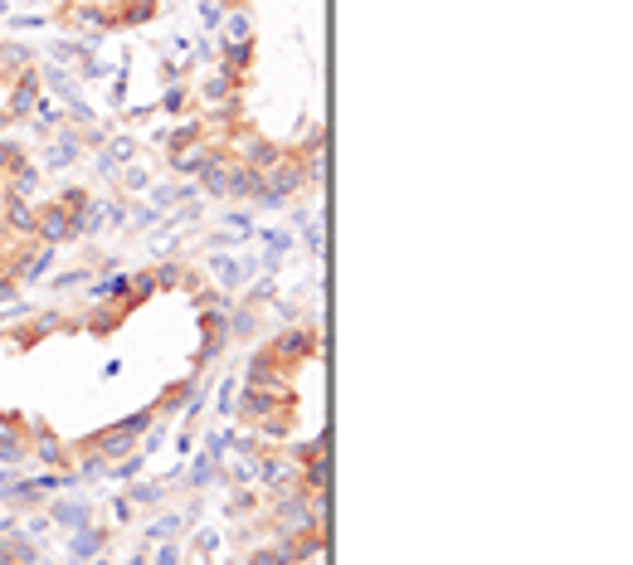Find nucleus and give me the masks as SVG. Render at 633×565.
I'll return each instance as SVG.
<instances>
[{
  "label": "nucleus",
  "mask_w": 633,
  "mask_h": 565,
  "mask_svg": "<svg viewBox=\"0 0 633 565\" xmlns=\"http://www.w3.org/2000/svg\"><path fill=\"white\" fill-rule=\"evenodd\" d=\"M317 346H322V332H317V322H307V327H288V332H278V337L268 341L263 351H268V361L273 366H283V371H298L302 361H312L317 356Z\"/></svg>",
  "instance_id": "1"
},
{
  "label": "nucleus",
  "mask_w": 633,
  "mask_h": 565,
  "mask_svg": "<svg viewBox=\"0 0 633 565\" xmlns=\"http://www.w3.org/2000/svg\"><path fill=\"white\" fill-rule=\"evenodd\" d=\"M35 220H39V205H30L25 195H0V234L10 239H35Z\"/></svg>",
  "instance_id": "2"
},
{
  "label": "nucleus",
  "mask_w": 633,
  "mask_h": 565,
  "mask_svg": "<svg viewBox=\"0 0 633 565\" xmlns=\"http://www.w3.org/2000/svg\"><path fill=\"white\" fill-rule=\"evenodd\" d=\"M35 239L39 244H69V239H78V229H74V220L59 210V205H39V220H35Z\"/></svg>",
  "instance_id": "3"
},
{
  "label": "nucleus",
  "mask_w": 633,
  "mask_h": 565,
  "mask_svg": "<svg viewBox=\"0 0 633 565\" xmlns=\"http://www.w3.org/2000/svg\"><path fill=\"white\" fill-rule=\"evenodd\" d=\"M35 434H39V439H30V453H35V458H44L49 468H69V449L59 444V434H49L44 424H35Z\"/></svg>",
  "instance_id": "4"
},
{
  "label": "nucleus",
  "mask_w": 633,
  "mask_h": 565,
  "mask_svg": "<svg viewBox=\"0 0 633 565\" xmlns=\"http://www.w3.org/2000/svg\"><path fill=\"white\" fill-rule=\"evenodd\" d=\"M239 93V78L229 74V69H215V74L200 83V98H205V108H215V103H229Z\"/></svg>",
  "instance_id": "5"
},
{
  "label": "nucleus",
  "mask_w": 633,
  "mask_h": 565,
  "mask_svg": "<svg viewBox=\"0 0 633 565\" xmlns=\"http://www.w3.org/2000/svg\"><path fill=\"white\" fill-rule=\"evenodd\" d=\"M302 492H327L332 488V458L327 453H317V458H307L302 463V483H298Z\"/></svg>",
  "instance_id": "6"
},
{
  "label": "nucleus",
  "mask_w": 633,
  "mask_h": 565,
  "mask_svg": "<svg viewBox=\"0 0 633 565\" xmlns=\"http://www.w3.org/2000/svg\"><path fill=\"white\" fill-rule=\"evenodd\" d=\"M88 449L103 453V458L112 463V458H127V453L137 449V439H132V434H122V429H108V434H98V439H93Z\"/></svg>",
  "instance_id": "7"
},
{
  "label": "nucleus",
  "mask_w": 633,
  "mask_h": 565,
  "mask_svg": "<svg viewBox=\"0 0 633 565\" xmlns=\"http://www.w3.org/2000/svg\"><path fill=\"white\" fill-rule=\"evenodd\" d=\"M59 327H64L59 312H39L35 327H20V332H15V346H35L39 337H49V332H59Z\"/></svg>",
  "instance_id": "8"
},
{
  "label": "nucleus",
  "mask_w": 633,
  "mask_h": 565,
  "mask_svg": "<svg viewBox=\"0 0 633 565\" xmlns=\"http://www.w3.org/2000/svg\"><path fill=\"white\" fill-rule=\"evenodd\" d=\"M254 64V39H239V44H224V64L220 69H229V74L239 78L244 69Z\"/></svg>",
  "instance_id": "9"
},
{
  "label": "nucleus",
  "mask_w": 633,
  "mask_h": 565,
  "mask_svg": "<svg viewBox=\"0 0 633 565\" xmlns=\"http://www.w3.org/2000/svg\"><path fill=\"white\" fill-rule=\"evenodd\" d=\"M327 147V132H322V122H307V132H298V156H317V151Z\"/></svg>",
  "instance_id": "10"
},
{
  "label": "nucleus",
  "mask_w": 633,
  "mask_h": 565,
  "mask_svg": "<svg viewBox=\"0 0 633 565\" xmlns=\"http://www.w3.org/2000/svg\"><path fill=\"white\" fill-rule=\"evenodd\" d=\"M156 415H161V410H156V405H147V410H137V415H132V419H122V424H117V429H122V434H132V439H137V434H147L151 424H156Z\"/></svg>",
  "instance_id": "11"
},
{
  "label": "nucleus",
  "mask_w": 633,
  "mask_h": 565,
  "mask_svg": "<svg viewBox=\"0 0 633 565\" xmlns=\"http://www.w3.org/2000/svg\"><path fill=\"white\" fill-rule=\"evenodd\" d=\"M249 565H288V561L278 556V546H259V551L249 556Z\"/></svg>",
  "instance_id": "12"
},
{
  "label": "nucleus",
  "mask_w": 633,
  "mask_h": 565,
  "mask_svg": "<svg viewBox=\"0 0 633 565\" xmlns=\"http://www.w3.org/2000/svg\"><path fill=\"white\" fill-rule=\"evenodd\" d=\"M190 108V93L186 88H171V93H166V113H186Z\"/></svg>",
  "instance_id": "13"
},
{
  "label": "nucleus",
  "mask_w": 633,
  "mask_h": 565,
  "mask_svg": "<svg viewBox=\"0 0 633 565\" xmlns=\"http://www.w3.org/2000/svg\"><path fill=\"white\" fill-rule=\"evenodd\" d=\"M249 39V15H229V44Z\"/></svg>",
  "instance_id": "14"
},
{
  "label": "nucleus",
  "mask_w": 633,
  "mask_h": 565,
  "mask_svg": "<svg viewBox=\"0 0 633 565\" xmlns=\"http://www.w3.org/2000/svg\"><path fill=\"white\" fill-rule=\"evenodd\" d=\"M132 502H161V488L156 483H137L132 488Z\"/></svg>",
  "instance_id": "15"
},
{
  "label": "nucleus",
  "mask_w": 633,
  "mask_h": 565,
  "mask_svg": "<svg viewBox=\"0 0 633 565\" xmlns=\"http://www.w3.org/2000/svg\"><path fill=\"white\" fill-rule=\"evenodd\" d=\"M156 565H181V551H176V546H166V551L156 556Z\"/></svg>",
  "instance_id": "16"
},
{
  "label": "nucleus",
  "mask_w": 633,
  "mask_h": 565,
  "mask_svg": "<svg viewBox=\"0 0 633 565\" xmlns=\"http://www.w3.org/2000/svg\"><path fill=\"white\" fill-rule=\"evenodd\" d=\"M0 565H10V536H0Z\"/></svg>",
  "instance_id": "17"
},
{
  "label": "nucleus",
  "mask_w": 633,
  "mask_h": 565,
  "mask_svg": "<svg viewBox=\"0 0 633 565\" xmlns=\"http://www.w3.org/2000/svg\"><path fill=\"white\" fill-rule=\"evenodd\" d=\"M59 5H64V10H69V5H78V0H59Z\"/></svg>",
  "instance_id": "18"
},
{
  "label": "nucleus",
  "mask_w": 633,
  "mask_h": 565,
  "mask_svg": "<svg viewBox=\"0 0 633 565\" xmlns=\"http://www.w3.org/2000/svg\"><path fill=\"white\" fill-rule=\"evenodd\" d=\"M224 5H239V0H224Z\"/></svg>",
  "instance_id": "19"
}]
</instances>
